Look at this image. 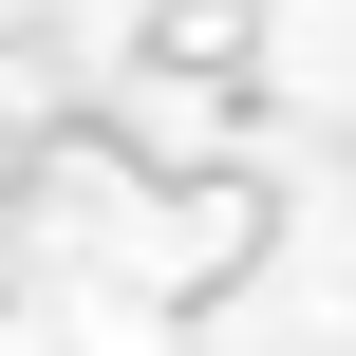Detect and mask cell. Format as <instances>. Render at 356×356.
Masks as SVG:
<instances>
[]
</instances>
